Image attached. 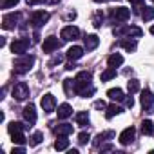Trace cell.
<instances>
[{
  "instance_id": "f546056e",
  "label": "cell",
  "mask_w": 154,
  "mask_h": 154,
  "mask_svg": "<svg viewBox=\"0 0 154 154\" xmlns=\"http://www.w3.org/2000/svg\"><path fill=\"white\" fill-rule=\"evenodd\" d=\"M143 11H141V18L145 20V22H149V20H154V8H141Z\"/></svg>"
},
{
  "instance_id": "5b68a950",
  "label": "cell",
  "mask_w": 154,
  "mask_h": 154,
  "mask_svg": "<svg viewBox=\"0 0 154 154\" xmlns=\"http://www.w3.org/2000/svg\"><path fill=\"white\" fill-rule=\"evenodd\" d=\"M140 102H141V107L147 111V112H154L152 109H154V94L149 91V89H145V91H141V96H140Z\"/></svg>"
},
{
  "instance_id": "60d3db41",
  "label": "cell",
  "mask_w": 154,
  "mask_h": 154,
  "mask_svg": "<svg viewBox=\"0 0 154 154\" xmlns=\"http://www.w3.org/2000/svg\"><path fill=\"white\" fill-rule=\"evenodd\" d=\"M13 154H24V147H17V149H13Z\"/></svg>"
},
{
  "instance_id": "ba28073f",
  "label": "cell",
  "mask_w": 154,
  "mask_h": 154,
  "mask_svg": "<svg viewBox=\"0 0 154 154\" xmlns=\"http://www.w3.org/2000/svg\"><path fill=\"white\" fill-rule=\"evenodd\" d=\"M18 20H20V13H8L2 18V27L8 29V31L9 29H15L17 24H18Z\"/></svg>"
},
{
  "instance_id": "d4e9b609",
  "label": "cell",
  "mask_w": 154,
  "mask_h": 154,
  "mask_svg": "<svg viewBox=\"0 0 154 154\" xmlns=\"http://www.w3.org/2000/svg\"><path fill=\"white\" fill-rule=\"evenodd\" d=\"M112 78H116V67H107L102 72V82H109Z\"/></svg>"
},
{
  "instance_id": "4316f807",
  "label": "cell",
  "mask_w": 154,
  "mask_h": 154,
  "mask_svg": "<svg viewBox=\"0 0 154 154\" xmlns=\"http://www.w3.org/2000/svg\"><path fill=\"white\" fill-rule=\"evenodd\" d=\"M109 138H114V132L112 131H107V132H102V134H98L96 136V141H94V145L96 147H100L105 140H109Z\"/></svg>"
},
{
  "instance_id": "ab89813d",
  "label": "cell",
  "mask_w": 154,
  "mask_h": 154,
  "mask_svg": "<svg viewBox=\"0 0 154 154\" xmlns=\"http://www.w3.org/2000/svg\"><path fill=\"white\" fill-rule=\"evenodd\" d=\"M125 103H127V107H132V105H134V100H132V96H131V98H125Z\"/></svg>"
},
{
  "instance_id": "d590c367",
  "label": "cell",
  "mask_w": 154,
  "mask_h": 154,
  "mask_svg": "<svg viewBox=\"0 0 154 154\" xmlns=\"http://www.w3.org/2000/svg\"><path fill=\"white\" fill-rule=\"evenodd\" d=\"M94 109H98V111H105V109H107V105H105V102H103V100H98V102H94Z\"/></svg>"
},
{
  "instance_id": "3957f363",
  "label": "cell",
  "mask_w": 154,
  "mask_h": 154,
  "mask_svg": "<svg viewBox=\"0 0 154 154\" xmlns=\"http://www.w3.org/2000/svg\"><path fill=\"white\" fill-rule=\"evenodd\" d=\"M114 36H134V38H140L141 36V29L140 27H134V26H125V27H118L112 31Z\"/></svg>"
},
{
  "instance_id": "30bf717a",
  "label": "cell",
  "mask_w": 154,
  "mask_h": 154,
  "mask_svg": "<svg viewBox=\"0 0 154 154\" xmlns=\"http://www.w3.org/2000/svg\"><path fill=\"white\" fill-rule=\"evenodd\" d=\"M60 45H62V42H60L56 36H49V38L44 40V44H42V51H44V53H53V51H56Z\"/></svg>"
},
{
  "instance_id": "8992f818",
  "label": "cell",
  "mask_w": 154,
  "mask_h": 154,
  "mask_svg": "<svg viewBox=\"0 0 154 154\" xmlns=\"http://www.w3.org/2000/svg\"><path fill=\"white\" fill-rule=\"evenodd\" d=\"M29 45H31L29 38H18V40H15V42L11 44V51L20 56V54H26V51L29 49Z\"/></svg>"
},
{
  "instance_id": "2e32d148",
  "label": "cell",
  "mask_w": 154,
  "mask_h": 154,
  "mask_svg": "<svg viewBox=\"0 0 154 154\" xmlns=\"http://www.w3.org/2000/svg\"><path fill=\"white\" fill-rule=\"evenodd\" d=\"M98 44H100V40H98V36H96V35H87V36L84 38V47H85L87 51L96 49V47H98Z\"/></svg>"
},
{
  "instance_id": "603a6c76",
  "label": "cell",
  "mask_w": 154,
  "mask_h": 154,
  "mask_svg": "<svg viewBox=\"0 0 154 154\" xmlns=\"http://www.w3.org/2000/svg\"><path fill=\"white\" fill-rule=\"evenodd\" d=\"M141 132H143L145 136H152V134H154V123H152L150 120H143V122H141Z\"/></svg>"
},
{
  "instance_id": "277c9868",
  "label": "cell",
  "mask_w": 154,
  "mask_h": 154,
  "mask_svg": "<svg viewBox=\"0 0 154 154\" xmlns=\"http://www.w3.org/2000/svg\"><path fill=\"white\" fill-rule=\"evenodd\" d=\"M60 36H62V40H65V42L78 40V38H80V29L76 27V26H65V27L62 29Z\"/></svg>"
},
{
  "instance_id": "83f0119b",
  "label": "cell",
  "mask_w": 154,
  "mask_h": 154,
  "mask_svg": "<svg viewBox=\"0 0 154 154\" xmlns=\"http://www.w3.org/2000/svg\"><path fill=\"white\" fill-rule=\"evenodd\" d=\"M120 45H122V47H123L125 51H129V53L136 51V47H138L136 40H122V42H120Z\"/></svg>"
},
{
  "instance_id": "ffe728a7",
  "label": "cell",
  "mask_w": 154,
  "mask_h": 154,
  "mask_svg": "<svg viewBox=\"0 0 154 154\" xmlns=\"http://www.w3.org/2000/svg\"><path fill=\"white\" fill-rule=\"evenodd\" d=\"M72 125H69V123H60L58 127H54V132L58 134V136H69V134H72Z\"/></svg>"
},
{
  "instance_id": "bcb514c9",
  "label": "cell",
  "mask_w": 154,
  "mask_h": 154,
  "mask_svg": "<svg viewBox=\"0 0 154 154\" xmlns=\"http://www.w3.org/2000/svg\"><path fill=\"white\" fill-rule=\"evenodd\" d=\"M94 2H100L102 4V2H111V0H94Z\"/></svg>"
},
{
  "instance_id": "7c38bea8",
  "label": "cell",
  "mask_w": 154,
  "mask_h": 154,
  "mask_svg": "<svg viewBox=\"0 0 154 154\" xmlns=\"http://www.w3.org/2000/svg\"><path fill=\"white\" fill-rule=\"evenodd\" d=\"M22 114H24V120H26L29 125H35V123H36V109H35L33 103L26 105L24 111H22Z\"/></svg>"
},
{
  "instance_id": "ac0fdd59",
  "label": "cell",
  "mask_w": 154,
  "mask_h": 154,
  "mask_svg": "<svg viewBox=\"0 0 154 154\" xmlns=\"http://www.w3.org/2000/svg\"><path fill=\"white\" fill-rule=\"evenodd\" d=\"M63 91H65V94L71 98L72 94H76V82L74 80H71V78H65L63 80Z\"/></svg>"
},
{
  "instance_id": "c3c4849f",
  "label": "cell",
  "mask_w": 154,
  "mask_h": 154,
  "mask_svg": "<svg viewBox=\"0 0 154 154\" xmlns=\"http://www.w3.org/2000/svg\"><path fill=\"white\" fill-rule=\"evenodd\" d=\"M152 2H154V0H152Z\"/></svg>"
},
{
  "instance_id": "7402d4cb",
  "label": "cell",
  "mask_w": 154,
  "mask_h": 154,
  "mask_svg": "<svg viewBox=\"0 0 154 154\" xmlns=\"http://www.w3.org/2000/svg\"><path fill=\"white\" fill-rule=\"evenodd\" d=\"M26 127H31V125H24V123H20V122H11V123L8 125V131H9V134H15V132H24Z\"/></svg>"
},
{
  "instance_id": "d6986e66",
  "label": "cell",
  "mask_w": 154,
  "mask_h": 154,
  "mask_svg": "<svg viewBox=\"0 0 154 154\" xmlns=\"http://www.w3.org/2000/svg\"><path fill=\"white\" fill-rule=\"evenodd\" d=\"M58 118L60 120H65V118H69L71 114H72V107L69 105V103H62V105H58Z\"/></svg>"
},
{
  "instance_id": "7dc6e473",
  "label": "cell",
  "mask_w": 154,
  "mask_h": 154,
  "mask_svg": "<svg viewBox=\"0 0 154 154\" xmlns=\"http://www.w3.org/2000/svg\"><path fill=\"white\" fill-rule=\"evenodd\" d=\"M150 33H152V35H154V26H152V27H150Z\"/></svg>"
},
{
  "instance_id": "f6af8a7d",
  "label": "cell",
  "mask_w": 154,
  "mask_h": 154,
  "mask_svg": "<svg viewBox=\"0 0 154 154\" xmlns=\"http://www.w3.org/2000/svg\"><path fill=\"white\" fill-rule=\"evenodd\" d=\"M47 2H49V4H58L60 0H47Z\"/></svg>"
},
{
  "instance_id": "9c48e42d",
  "label": "cell",
  "mask_w": 154,
  "mask_h": 154,
  "mask_svg": "<svg viewBox=\"0 0 154 154\" xmlns=\"http://www.w3.org/2000/svg\"><path fill=\"white\" fill-rule=\"evenodd\" d=\"M47 20H49V13H47V11H35L33 17H31L33 27H42Z\"/></svg>"
},
{
  "instance_id": "7bdbcfd3",
  "label": "cell",
  "mask_w": 154,
  "mask_h": 154,
  "mask_svg": "<svg viewBox=\"0 0 154 154\" xmlns=\"http://www.w3.org/2000/svg\"><path fill=\"white\" fill-rule=\"evenodd\" d=\"M129 2H131V4H132V6H140V4H141V2H143V0H129Z\"/></svg>"
},
{
  "instance_id": "e575fe53",
  "label": "cell",
  "mask_w": 154,
  "mask_h": 154,
  "mask_svg": "<svg viewBox=\"0 0 154 154\" xmlns=\"http://www.w3.org/2000/svg\"><path fill=\"white\" fill-rule=\"evenodd\" d=\"M102 20H103V15L102 13H96L94 15V27H100L102 26Z\"/></svg>"
},
{
  "instance_id": "4fadbf2b",
  "label": "cell",
  "mask_w": 154,
  "mask_h": 154,
  "mask_svg": "<svg viewBox=\"0 0 154 154\" xmlns=\"http://www.w3.org/2000/svg\"><path fill=\"white\" fill-rule=\"evenodd\" d=\"M134 136H136V129L134 127H127L122 134H120V143L122 145H129V143H132L134 141Z\"/></svg>"
},
{
  "instance_id": "8fae6325",
  "label": "cell",
  "mask_w": 154,
  "mask_h": 154,
  "mask_svg": "<svg viewBox=\"0 0 154 154\" xmlns=\"http://www.w3.org/2000/svg\"><path fill=\"white\" fill-rule=\"evenodd\" d=\"M40 103H42V109H44L45 112H53L54 107H56V98L47 93V94L42 96V102H40Z\"/></svg>"
},
{
  "instance_id": "d6a6232c",
  "label": "cell",
  "mask_w": 154,
  "mask_h": 154,
  "mask_svg": "<svg viewBox=\"0 0 154 154\" xmlns=\"http://www.w3.org/2000/svg\"><path fill=\"white\" fill-rule=\"evenodd\" d=\"M11 138H13V143H17V145H24L26 143L24 132H15V134H11Z\"/></svg>"
},
{
  "instance_id": "5bb4252c",
  "label": "cell",
  "mask_w": 154,
  "mask_h": 154,
  "mask_svg": "<svg viewBox=\"0 0 154 154\" xmlns=\"http://www.w3.org/2000/svg\"><path fill=\"white\" fill-rule=\"evenodd\" d=\"M111 17H112L114 20H118V22H125V20L131 17V11H129L127 8H114V9L111 11Z\"/></svg>"
},
{
  "instance_id": "52a82bcc",
  "label": "cell",
  "mask_w": 154,
  "mask_h": 154,
  "mask_svg": "<svg viewBox=\"0 0 154 154\" xmlns=\"http://www.w3.org/2000/svg\"><path fill=\"white\" fill-rule=\"evenodd\" d=\"M13 98H17V100H26V98H29V87H27V84L26 82H18L15 87H13Z\"/></svg>"
},
{
  "instance_id": "9a60e30c",
  "label": "cell",
  "mask_w": 154,
  "mask_h": 154,
  "mask_svg": "<svg viewBox=\"0 0 154 154\" xmlns=\"http://www.w3.org/2000/svg\"><path fill=\"white\" fill-rule=\"evenodd\" d=\"M84 49L85 47H80V45H72V47H69V51H67V58L69 60H80L82 56H84Z\"/></svg>"
},
{
  "instance_id": "8d00e7d4",
  "label": "cell",
  "mask_w": 154,
  "mask_h": 154,
  "mask_svg": "<svg viewBox=\"0 0 154 154\" xmlns=\"http://www.w3.org/2000/svg\"><path fill=\"white\" fill-rule=\"evenodd\" d=\"M18 2H20V0H6V2H4V8H6V9H9V8L17 6Z\"/></svg>"
},
{
  "instance_id": "f1b7e54d",
  "label": "cell",
  "mask_w": 154,
  "mask_h": 154,
  "mask_svg": "<svg viewBox=\"0 0 154 154\" xmlns=\"http://www.w3.org/2000/svg\"><path fill=\"white\" fill-rule=\"evenodd\" d=\"M105 111H107V112H105V116H107V118H114L116 114H120V112H122V107H118L116 103H112V105H109Z\"/></svg>"
},
{
  "instance_id": "b9f144b4",
  "label": "cell",
  "mask_w": 154,
  "mask_h": 154,
  "mask_svg": "<svg viewBox=\"0 0 154 154\" xmlns=\"http://www.w3.org/2000/svg\"><path fill=\"white\" fill-rule=\"evenodd\" d=\"M74 67H76V65L72 63V60H71V63H67V65H65V69H67V71H72Z\"/></svg>"
},
{
  "instance_id": "ee69618b",
  "label": "cell",
  "mask_w": 154,
  "mask_h": 154,
  "mask_svg": "<svg viewBox=\"0 0 154 154\" xmlns=\"http://www.w3.org/2000/svg\"><path fill=\"white\" fill-rule=\"evenodd\" d=\"M112 149V145H105V147H102V150H111Z\"/></svg>"
},
{
  "instance_id": "1f68e13d",
  "label": "cell",
  "mask_w": 154,
  "mask_h": 154,
  "mask_svg": "<svg viewBox=\"0 0 154 154\" xmlns=\"http://www.w3.org/2000/svg\"><path fill=\"white\" fill-rule=\"evenodd\" d=\"M42 140H44V132L36 131V132L31 136V145H33V147H36V145H40V143H42Z\"/></svg>"
},
{
  "instance_id": "836d02e7",
  "label": "cell",
  "mask_w": 154,
  "mask_h": 154,
  "mask_svg": "<svg viewBox=\"0 0 154 154\" xmlns=\"http://www.w3.org/2000/svg\"><path fill=\"white\" fill-rule=\"evenodd\" d=\"M89 140H91V136H89V132H80V134H78V141H80L82 145H85V143H89Z\"/></svg>"
},
{
  "instance_id": "44dd1931",
  "label": "cell",
  "mask_w": 154,
  "mask_h": 154,
  "mask_svg": "<svg viewBox=\"0 0 154 154\" xmlns=\"http://www.w3.org/2000/svg\"><path fill=\"white\" fill-rule=\"evenodd\" d=\"M107 63H109V67H120L123 63V56L120 53H114V54H111L107 58Z\"/></svg>"
},
{
  "instance_id": "7a4b0ae2",
  "label": "cell",
  "mask_w": 154,
  "mask_h": 154,
  "mask_svg": "<svg viewBox=\"0 0 154 154\" xmlns=\"http://www.w3.org/2000/svg\"><path fill=\"white\" fill-rule=\"evenodd\" d=\"M35 63V56L33 54H20V58L15 62V72L17 74H26L31 71Z\"/></svg>"
},
{
  "instance_id": "74e56055",
  "label": "cell",
  "mask_w": 154,
  "mask_h": 154,
  "mask_svg": "<svg viewBox=\"0 0 154 154\" xmlns=\"http://www.w3.org/2000/svg\"><path fill=\"white\" fill-rule=\"evenodd\" d=\"M27 6H36V4H42V2H47V0H26Z\"/></svg>"
},
{
  "instance_id": "e0dca14e",
  "label": "cell",
  "mask_w": 154,
  "mask_h": 154,
  "mask_svg": "<svg viewBox=\"0 0 154 154\" xmlns=\"http://www.w3.org/2000/svg\"><path fill=\"white\" fill-rule=\"evenodd\" d=\"M107 96H109L112 102H123V100H125V94H123V91H122L120 87L109 89V91H107Z\"/></svg>"
},
{
  "instance_id": "6da1fadb",
  "label": "cell",
  "mask_w": 154,
  "mask_h": 154,
  "mask_svg": "<svg viewBox=\"0 0 154 154\" xmlns=\"http://www.w3.org/2000/svg\"><path fill=\"white\" fill-rule=\"evenodd\" d=\"M91 78H93V76H91L89 71H80L78 74H76L74 82H76V94H78V96L89 98V96L94 94V87L91 84Z\"/></svg>"
},
{
  "instance_id": "484cf974",
  "label": "cell",
  "mask_w": 154,
  "mask_h": 154,
  "mask_svg": "<svg viewBox=\"0 0 154 154\" xmlns=\"http://www.w3.org/2000/svg\"><path fill=\"white\" fill-rule=\"evenodd\" d=\"M67 147H69L67 136H58V140L54 141V149H56V150H65Z\"/></svg>"
},
{
  "instance_id": "cb8c5ba5",
  "label": "cell",
  "mask_w": 154,
  "mask_h": 154,
  "mask_svg": "<svg viewBox=\"0 0 154 154\" xmlns=\"http://www.w3.org/2000/svg\"><path fill=\"white\" fill-rule=\"evenodd\" d=\"M76 123H78L80 127H85V125H89V112H87V111H82V112H78V114H76Z\"/></svg>"
},
{
  "instance_id": "f35d334b",
  "label": "cell",
  "mask_w": 154,
  "mask_h": 154,
  "mask_svg": "<svg viewBox=\"0 0 154 154\" xmlns=\"http://www.w3.org/2000/svg\"><path fill=\"white\" fill-rule=\"evenodd\" d=\"M60 62H62V56L58 54V56H54V58H53V60L49 62V65H54V63H60Z\"/></svg>"
},
{
  "instance_id": "4dcf8cb0",
  "label": "cell",
  "mask_w": 154,
  "mask_h": 154,
  "mask_svg": "<svg viewBox=\"0 0 154 154\" xmlns=\"http://www.w3.org/2000/svg\"><path fill=\"white\" fill-rule=\"evenodd\" d=\"M127 91H129V94L138 93V91H140V82H138V80H129V82H127Z\"/></svg>"
}]
</instances>
